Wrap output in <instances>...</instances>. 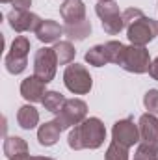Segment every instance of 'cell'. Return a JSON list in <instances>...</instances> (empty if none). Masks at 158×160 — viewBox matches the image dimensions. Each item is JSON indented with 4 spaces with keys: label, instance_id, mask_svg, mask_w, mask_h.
Masks as SVG:
<instances>
[{
    "label": "cell",
    "instance_id": "7402d4cb",
    "mask_svg": "<svg viewBox=\"0 0 158 160\" xmlns=\"http://www.w3.org/2000/svg\"><path fill=\"white\" fill-rule=\"evenodd\" d=\"M104 48H106V54H108L110 63L121 65V60H123V54H125V48L126 47L121 41H108V43H104Z\"/></svg>",
    "mask_w": 158,
    "mask_h": 160
},
{
    "label": "cell",
    "instance_id": "2e32d148",
    "mask_svg": "<svg viewBox=\"0 0 158 160\" xmlns=\"http://www.w3.org/2000/svg\"><path fill=\"white\" fill-rule=\"evenodd\" d=\"M17 123H19V127H22L24 130H32V128H36L37 123H39V112H37L32 104H24V106H21L19 112H17Z\"/></svg>",
    "mask_w": 158,
    "mask_h": 160
},
{
    "label": "cell",
    "instance_id": "8992f818",
    "mask_svg": "<svg viewBox=\"0 0 158 160\" xmlns=\"http://www.w3.org/2000/svg\"><path fill=\"white\" fill-rule=\"evenodd\" d=\"M151 56L149 50L145 47H138V45H128L125 48L123 60H121V67L128 73H136V75H143L149 73L151 69Z\"/></svg>",
    "mask_w": 158,
    "mask_h": 160
},
{
    "label": "cell",
    "instance_id": "f546056e",
    "mask_svg": "<svg viewBox=\"0 0 158 160\" xmlns=\"http://www.w3.org/2000/svg\"><path fill=\"white\" fill-rule=\"evenodd\" d=\"M155 160H158V149H156V155H155Z\"/></svg>",
    "mask_w": 158,
    "mask_h": 160
},
{
    "label": "cell",
    "instance_id": "7a4b0ae2",
    "mask_svg": "<svg viewBox=\"0 0 158 160\" xmlns=\"http://www.w3.org/2000/svg\"><path fill=\"white\" fill-rule=\"evenodd\" d=\"M106 140V128L104 123L99 118H89L84 119L80 125L73 127L69 132L67 143L71 149L80 151V149H99Z\"/></svg>",
    "mask_w": 158,
    "mask_h": 160
},
{
    "label": "cell",
    "instance_id": "3957f363",
    "mask_svg": "<svg viewBox=\"0 0 158 160\" xmlns=\"http://www.w3.org/2000/svg\"><path fill=\"white\" fill-rule=\"evenodd\" d=\"M95 13L99 15L102 28L106 34L110 36H117L119 32L125 28V21H123V13L119 11V6L116 0H101L95 6Z\"/></svg>",
    "mask_w": 158,
    "mask_h": 160
},
{
    "label": "cell",
    "instance_id": "30bf717a",
    "mask_svg": "<svg viewBox=\"0 0 158 160\" xmlns=\"http://www.w3.org/2000/svg\"><path fill=\"white\" fill-rule=\"evenodd\" d=\"M7 22L15 32H36L41 24V19L28 9H11L7 13Z\"/></svg>",
    "mask_w": 158,
    "mask_h": 160
},
{
    "label": "cell",
    "instance_id": "44dd1931",
    "mask_svg": "<svg viewBox=\"0 0 158 160\" xmlns=\"http://www.w3.org/2000/svg\"><path fill=\"white\" fill-rule=\"evenodd\" d=\"M21 153H28V143H26V140H22V138H19V136H9V138H6V142H4V155H6L7 158H11V157L21 155Z\"/></svg>",
    "mask_w": 158,
    "mask_h": 160
},
{
    "label": "cell",
    "instance_id": "ffe728a7",
    "mask_svg": "<svg viewBox=\"0 0 158 160\" xmlns=\"http://www.w3.org/2000/svg\"><path fill=\"white\" fill-rule=\"evenodd\" d=\"M65 97L60 93V91H47L45 93V99H43V106H45V110H48L50 114H60L62 112V108H63V104H65Z\"/></svg>",
    "mask_w": 158,
    "mask_h": 160
},
{
    "label": "cell",
    "instance_id": "ba28073f",
    "mask_svg": "<svg viewBox=\"0 0 158 160\" xmlns=\"http://www.w3.org/2000/svg\"><path fill=\"white\" fill-rule=\"evenodd\" d=\"M56 65H58V58L54 48L43 47L36 52L34 56V75L41 78L43 82H52L56 77Z\"/></svg>",
    "mask_w": 158,
    "mask_h": 160
},
{
    "label": "cell",
    "instance_id": "cb8c5ba5",
    "mask_svg": "<svg viewBox=\"0 0 158 160\" xmlns=\"http://www.w3.org/2000/svg\"><path fill=\"white\" fill-rule=\"evenodd\" d=\"M143 104L147 108L149 114H158V89H149L145 95H143Z\"/></svg>",
    "mask_w": 158,
    "mask_h": 160
},
{
    "label": "cell",
    "instance_id": "5bb4252c",
    "mask_svg": "<svg viewBox=\"0 0 158 160\" xmlns=\"http://www.w3.org/2000/svg\"><path fill=\"white\" fill-rule=\"evenodd\" d=\"M63 34V26H60V22L52 21V19H45L41 21V24L37 26L36 30V36L41 43H58L60 38Z\"/></svg>",
    "mask_w": 158,
    "mask_h": 160
},
{
    "label": "cell",
    "instance_id": "484cf974",
    "mask_svg": "<svg viewBox=\"0 0 158 160\" xmlns=\"http://www.w3.org/2000/svg\"><path fill=\"white\" fill-rule=\"evenodd\" d=\"M149 75L153 77L155 80H158V58L151 63V69H149Z\"/></svg>",
    "mask_w": 158,
    "mask_h": 160
},
{
    "label": "cell",
    "instance_id": "ac0fdd59",
    "mask_svg": "<svg viewBox=\"0 0 158 160\" xmlns=\"http://www.w3.org/2000/svg\"><path fill=\"white\" fill-rule=\"evenodd\" d=\"M54 52H56V58H58L60 65L73 63V60L77 56V50H75L71 41H58V43H54Z\"/></svg>",
    "mask_w": 158,
    "mask_h": 160
},
{
    "label": "cell",
    "instance_id": "d4e9b609",
    "mask_svg": "<svg viewBox=\"0 0 158 160\" xmlns=\"http://www.w3.org/2000/svg\"><path fill=\"white\" fill-rule=\"evenodd\" d=\"M13 9H28L32 6V0H11Z\"/></svg>",
    "mask_w": 158,
    "mask_h": 160
},
{
    "label": "cell",
    "instance_id": "6da1fadb",
    "mask_svg": "<svg viewBox=\"0 0 158 160\" xmlns=\"http://www.w3.org/2000/svg\"><path fill=\"white\" fill-rule=\"evenodd\" d=\"M125 28H126V38L130 45L145 47L147 43L155 39L158 36V22L147 17L141 9L138 8H128L123 13Z\"/></svg>",
    "mask_w": 158,
    "mask_h": 160
},
{
    "label": "cell",
    "instance_id": "83f0119b",
    "mask_svg": "<svg viewBox=\"0 0 158 160\" xmlns=\"http://www.w3.org/2000/svg\"><path fill=\"white\" fill-rule=\"evenodd\" d=\"M30 160H54L50 157H30Z\"/></svg>",
    "mask_w": 158,
    "mask_h": 160
},
{
    "label": "cell",
    "instance_id": "8fae6325",
    "mask_svg": "<svg viewBox=\"0 0 158 160\" xmlns=\"http://www.w3.org/2000/svg\"><path fill=\"white\" fill-rule=\"evenodd\" d=\"M45 93H47V82L37 78L36 75H32L21 82V95L28 102H43Z\"/></svg>",
    "mask_w": 158,
    "mask_h": 160
},
{
    "label": "cell",
    "instance_id": "d6986e66",
    "mask_svg": "<svg viewBox=\"0 0 158 160\" xmlns=\"http://www.w3.org/2000/svg\"><path fill=\"white\" fill-rule=\"evenodd\" d=\"M84 58H86V62H87L89 65H93V67H102V65L110 63L104 45H95V47H91V48L86 52Z\"/></svg>",
    "mask_w": 158,
    "mask_h": 160
},
{
    "label": "cell",
    "instance_id": "f1b7e54d",
    "mask_svg": "<svg viewBox=\"0 0 158 160\" xmlns=\"http://www.w3.org/2000/svg\"><path fill=\"white\" fill-rule=\"evenodd\" d=\"M0 2H4V4H11V0H0Z\"/></svg>",
    "mask_w": 158,
    "mask_h": 160
},
{
    "label": "cell",
    "instance_id": "9c48e42d",
    "mask_svg": "<svg viewBox=\"0 0 158 160\" xmlns=\"http://www.w3.org/2000/svg\"><path fill=\"white\" fill-rule=\"evenodd\" d=\"M112 138H114V142H117V143L125 145V147H132V145H136L141 140L138 125L130 118L116 121V125L112 128Z\"/></svg>",
    "mask_w": 158,
    "mask_h": 160
},
{
    "label": "cell",
    "instance_id": "9a60e30c",
    "mask_svg": "<svg viewBox=\"0 0 158 160\" xmlns=\"http://www.w3.org/2000/svg\"><path fill=\"white\" fill-rule=\"evenodd\" d=\"M62 130H63V128H62V125H60L56 119L47 121V123H43V125H41L39 130H37V140H39L41 145L50 147V145H54V143L60 140Z\"/></svg>",
    "mask_w": 158,
    "mask_h": 160
},
{
    "label": "cell",
    "instance_id": "52a82bcc",
    "mask_svg": "<svg viewBox=\"0 0 158 160\" xmlns=\"http://www.w3.org/2000/svg\"><path fill=\"white\" fill-rule=\"evenodd\" d=\"M87 116V104L82 101V99H67L62 112L56 116V121L62 125V128H71V127H77L80 125Z\"/></svg>",
    "mask_w": 158,
    "mask_h": 160
},
{
    "label": "cell",
    "instance_id": "1f68e13d",
    "mask_svg": "<svg viewBox=\"0 0 158 160\" xmlns=\"http://www.w3.org/2000/svg\"><path fill=\"white\" fill-rule=\"evenodd\" d=\"M99 2H101V0H99Z\"/></svg>",
    "mask_w": 158,
    "mask_h": 160
},
{
    "label": "cell",
    "instance_id": "277c9868",
    "mask_svg": "<svg viewBox=\"0 0 158 160\" xmlns=\"http://www.w3.org/2000/svg\"><path fill=\"white\" fill-rule=\"evenodd\" d=\"M63 84L75 95H86L93 88V78L89 71L80 63H69L63 71Z\"/></svg>",
    "mask_w": 158,
    "mask_h": 160
},
{
    "label": "cell",
    "instance_id": "e0dca14e",
    "mask_svg": "<svg viewBox=\"0 0 158 160\" xmlns=\"http://www.w3.org/2000/svg\"><path fill=\"white\" fill-rule=\"evenodd\" d=\"M63 34L71 41H84L91 34V24H89L87 19L80 21V22H75V24H65L63 26Z\"/></svg>",
    "mask_w": 158,
    "mask_h": 160
},
{
    "label": "cell",
    "instance_id": "4dcf8cb0",
    "mask_svg": "<svg viewBox=\"0 0 158 160\" xmlns=\"http://www.w3.org/2000/svg\"><path fill=\"white\" fill-rule=\"evenodd\" d=\"M134 160H141V158H136V157H134Z\"/></svg>",
    "mask_w": 158,
    "mask_h": 160
},
{
    "label": "cell",
    "instance_id": "4fadbf2b",
    "mask_svg": "<svg viewBox=\"0 0 158 160\" xmlns=\"http://www.w3.org/2000/svg\"><path fill=\"white\" fill-rule=\"evenodd\" d=\"M60 15L63 17L65 24H75L86 21V6L82 0H65L60 6Z\"/></svg>",
    "mask_w": 158,
    "mask_h": 160
},
{
    "label": "cell",
    "instance_id": "7c38bea8",
    "mask_svg": "<svg viewBox=\"0 0 158 160\" xmlns=\"http://www.w3.org/2000/svg\"><path fill=\"white\" fill-rule=\"evenodd\" d=\"M138 128H140V138L143 143H151L158 145V118L155 114H143L138 121Z\"/></svg>",
    "mask_w": 158,
    "mask_h": 160
},
{
    "label": "cell",
    "instance_id": "5b68a950",
    "mask_svg": "<svg viewBox=\"0 0 158 160\" xmlns=\"http://www.w3.org/2000/svg\"><path fill=\"white\" fill-rule=\"evenodd\" d=\"M28 52H30V41L24 36H17L13 43H11V48L9 52L6 54V69L11 73V75H21L26 65H28Z\"/></svg>",
    "mask_w": 158,
    "mask_h": 160
},
{
    "label": "cell",
    "instance_id": "603a6c76",
    "mask_svg": "<svg viewBox=\"0 0 158 160\" xmlns=\"http://www.w3.org/2000/svg\"><path fill=\"white\" fill-rule=\"evenodd\" d=\"M104 160H128V147H125V145L112 140V143L106 149Z\"/></svg>",
    "mask_w": 158,
    "mask_h": 160
},
{
    "label": "cell",
    "instance_id": "4316f807",
    "mask_svg": "<svg viewBox=\"0 0 158 160\" xmlns=\"http://www.w3.org/2000/svg\"><path fill=\"white\" fill-rule=\"evenodd\" d=\"M9 160H30V155H28V153H21V155H15V157H11Z\"/></svg>",
    "mask_w": 158,
    "mask_h": 160
}]
</instances>
